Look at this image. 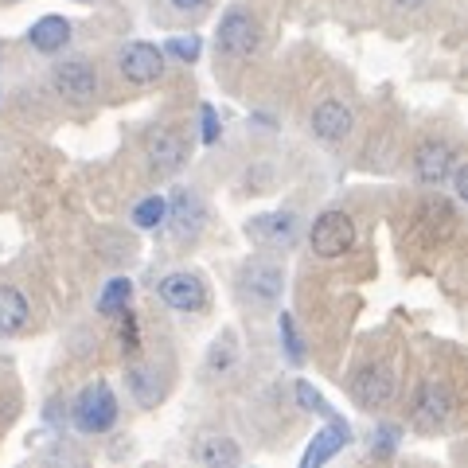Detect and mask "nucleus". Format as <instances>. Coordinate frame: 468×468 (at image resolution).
Wrapping results in <instances>:
<instances>
[{"mask_svg": "<svg viewBox=\"0 0 468 468\" xmlns=\"http://www.w3.org/2000/svg\"><path fill=\"white\" fill-rule=\"evenodd\" d=\"M129 297H133V282H129V277H113V282H106V289H101V297H98V313H106V316L122 313L129 304Z\"/></svg>", "mask_w": 468, "mask_h": 468, "instance_id": "412c9836", "label": "nucleus"}, {"mask_svg": "<svg viewBox=\"0 0 468 468\" xmlns=\"http://www.w3.org/2000/svg\"><path fill=\"white\" fill-rule=\"evenodd\" d=\"M313 254L316 258H344L351 246H356V223H351V215L344 211H324L313 223Z\"/></svg>", "mask_w": 468, "mask_h": 468, "instance_id": "7ed1b4c3", "label": "nucleus"}, {"mask_svg": "<svg viewBox=\"0 0 468 468\" xmlns=\"http://www.w3.org/2000/svg\"><path fill=\"white\" fill-rule=\"evenodd\" d=\"M160 51L172 55L176 63H196L199 51H203V39H199V36H172V39H168Z\"/></svg>", "mask_w": 468, "mask_h": 468, "instance_id": "5701e85b", "label": "nucleus"}, {"mask_svg": "<svg viewBox=\"0 0 468 468\" xmlns=\"http://www.w3.org/2000/svg\"><path fill=\"white\" fill-rule=\"evenodd\" d=\"M125 316H122V347L125 351H137L141 347V335H137V316L129 313V309H122Z\"/></svg>", "mask_w": 468, "mask_h": 468, "instance_id": "bb28decb", "label": "nucleus"}, {"mask_svg": "<svg viewBox=\"0 0 468 468\" xmlns=\"http://www.w3.org/2000/svg\"><path fill=\"white\" fill-rule=\"evenodd\" d=\"M246 234H250L254 242H261V246H289L292 234H297V218H292L289 211H282V215H258V218L246 223Z\"/></svg>", "mask_w": 468, "mask_h": 468, "instance_id": "4468645a", "label": "nucleus"}, {"mask_svg": "<svg viewBox=\"0 0 468 468\" xmlns=\"http://www.w3.org/2000/svg\"><path fill=\"white\" fill-rule=\"evenodd\" d=\"M277 328H282V344H285V359L292 363V367H304V344L297 335V324H292V316L282 313L277 316Z\"/></svg>", "mask_w": 468, "mask_h": 468, "instance_id": "4be33fe9", "label": "nucleus"}, {"mask_svg": "<svg viewBox=\"0 0 468 468\" xmlns=\"http://www.w3.org/2000/svg\"><path fill=\"white\" fill-rule=\"evenodd\" d=\"M0 51H5V48H0Z\"/></svg>", "mask_w": 468, "mask_h": 468, "instance_id": "2f4dec72", "label": "nucleus"}, {"mask_svg": "<svg viewBox=\"0 0 468 468\" xmlns=\"http://www.w3.org/2000/svg\"><path fill=\"white\" fill-rule=\"evenodd\" d=\"M452 414V394L445 383H430L426 390H421L418 399V418L426 421V426H445Z\"/></svg>", "mask_w": 468, "mask_h": 468, "instance_id": "f3484780", "label": "nucleus"}, {"mask_svg": "<svg viewBox=\"0 0 468 468\" xmlns=\"http://www.w3.org/2000/svg\"><path fill=\"white\" fill-rule=\"evenodd\" d=\"M117 67H122L125 82L133 86H149L156 82L160 75H165V51L153 48V43H125L122 55H117Z\"/></svg>", "mask_w": 468, "mask_h": 468, "instance_id": "20e7f679", "label": "nucleus"}, {"mask_svg": "<svg viewBox=\"0 0 468 468\" xmlns=\"http://www.w3.org/2000/svg\"><path fill=\"white\" fill-rule=\"evenodd\" d=\"M27 43H32L39 55H58L70 43V24L63 16H39L27 27Z\"/></svg>", "mask_w": 468, "mask_h": 468, "instance_id": "2eb2a0df", "label": "nucleus"}, {"mask_svg": "<svg viewBox=\"0 0 468 468\" xmlns=\"http://www.w3.org/2000/svg\"><path fill=\"white\" fill-rule=\"evenodd\" d=\"M27 324V301L20 289L0 285V335H16Z\"/></svg>", "mask_w": 468, "mask_h": 468, "instance_id": "a211bd4d", "label": "nucleus"}, {"mask_svg": "<svg viewBox=\"0 0 468 468\" xmlns=\"http://www.w3.org/2000/svg\"><path fill=\"white\" fill-rule=\"evenodd\" d=\"M394 5H402V8H421L426 0H394Z\"/></svg>", "mask_w": 468, "mask_h": 468, "instance_id": "7c9ffc66", "label": "nucleus"}, {"mask_svg": "<svg viewBox=\"0 0 468 468\" xmlns=\"http://www.w3.org/2000/svg\"><path fill=\"white\" fill-rule=\"evenodd\" d=\"M394 449H399V426H378L375 441H371V452L375 457H390Z\"/></svg>", "mask_w": 468, "mask_h": 468, "instance_id": "393cba45", "label": "nucleus"}, {"mask_svg": "<svg viewBox=\"0 0 468 468\" xmlns=\"http://www.w3.org/2000/svg\"><path fill=\"white\" fill-rule=\"evenodd\" d=\"M449 176H452V192H457V196L464 199V196H468V168H464V165H457V160H452Z\"/></svg>", "mask_w": 468, "mask_h": 468, "instance_id": "cd10ccee", "label": "nucleus"}, {"mask_svg": "<svg viewBox=\"0 0 468 468\" xmlns=\"http://www.w3.org/2000/svg\"><path fill=\"white\" fill-rule=\"evenodd\" d=\"M165 218H168V199L165 196H144L133 207V227H141V230L165 227Z\"/></svg>", "mask_w": 468, "mask_h": 468, "instance_id": "aec40b11", "label": "nucleus"}, {"mask_svg": "<svg viewBox=\"0 0 468 468\" xmlns=\"http://www.w3.org/2000/svg\"><path fill=\"white\" fill-rule=\"evenodd\" d=\"M261 43L258 32V20L242 8H230L223 20H218V32H215V51L227 55V58H250Z\"/></svg>", "mask_w": 468, "mask_h": 468, "instance_id": "f03ea898", "label": "nucleus"}, {"mask_svg": "<svg viewBox=\"0 0 468 468\" xmlns=\"http://www.w3.org/2000/svg\"><path fill=\"white\" fill-rule=\"evenodd\" d=\"M324 421H328V426L313 437V445L304 449V457H301V464H304V468L324 464V461H332L344 445H351V426H347V421H344L340 414H332V418H324Z\"/></svg>", "mask_w": 468, "mask_h": 468, "instance_id": "1a4fd4ad", "label": "nucleus"}, {"mask_svg": "<svg viewBox=\"0 0 468 468\" xmlns=\"http://www.w3.org/2000/svg\"><path fill=\"white\" fill-rule=\"evenodd\" d=\"M165 223H172V230L180 234V239H196L203 230V223H207V207H203V199L192 192V187H180V192L168 199Z\"/></svg>", "mask_w": 468, "mask_h": 468, "instance_id": "0eeeda50", "label": "nucleus"}, {"mask_svg": "<svg viewBox=\"0 0 468 468\" xmlns=\"http://www.w3.org/2000/svg\"><path fill=\"white\" fill-rule=\"evenodd\" d=\"M390 394H394V371L383 367V363H378V367H363L356 375V383H351V399H356L363 410L390 402Z\"/></svg>", "mask_w": 468, "mask_h": 468, "instance_id": "9d476101", "label": "nucleus"}, {"mask_svg": "<svg viewBox=\"0 0 468 468\" xmlns=\"http://www.w3.org/2000/svg\"><path fill=\"white\" fill-rule=\"evenodd\" d=\"M149 160H153V168L156 172H176L187 160V144L184 137L176 133V129H153L149 133Z\"/></svg>", "mask_w": 468, "mask_h": 468, "instance_id": "ddd939ff", "label": "nucleus"}, {"mask_svg": "<svg viewBox=\"0 0 468 468\" xmlns=\"http://www.w3.org/2000/svg\"><path fill=\"white\" fill-rule=\"evenodd\" d=\"M203 282L196 273H187V270H176L168 277H160V301L168 304V309L176 313H196L199 304H203Z\"/></svg>", "mask_w": 468, "mask_h": 468, "instance_id": "6e6552de", "label": "nucleus"}, {"mask_svg": "<svg viewBox=\"0 0 468 468\" xmlns=\"http://www.w3.org/2000/svg\"><path fill=\"white\" fill-rule=\"evenodd\" d=\"M70 421H75L79 433H106L117 421V399H113L110 383L98 378V383L86 387L75 399V406H70Z\"/></svg>", "mask_w": 468, "mask_h": 468, "instance_id": "f257e3e1", "label": "nucleus"}, {"mask_svg": "<svg viewBox=\"0 0 468 468\" xmlns=\"http://www.w3.org/2000/svg\"><path fill=\"white\" fill-rule=\"evenodd\" d=\"M172 5L180 8V12H196V8H203V5H207V0H172Z\"/></svg>", "mask_w": 468, "mask_h": 468, "instance_id": "c756f323", "label": "nucleus"}, {"mask_svg": "<svg viewBox=\"0 0 468 468\" xmlns=\"http://www.w3.org/2000/svg\"><path fill=\"white\" fill-rule=\"evenodd\" d=\"M227 363H230V347H227V344L215 347V351H211V367H227Z\"/></svg>", "mask_w": 468, "mask_h": 468, "instance_id": "c85d7f7f", "label": "nucleus"}, {"mask_svg": "<svg viewBox=\"0 0 468 468\" xmlns=\"http://www.w3.org/2000/svg\"><path fill=\"white\" fill-rule=\"evenodd\" d=\"M351 125H356V113H351L347 101L328 98L313 110V133L320 141H344L351 133Z\"/></svg>", "mask_w": 468, "mask_h": 468, "instance_id": "9b49d317", "label": "nucleus"}, {"mask_svg": "<svg viewBox=\"0 0 468 468\" xmlns=\"http://www.w3.org/2000/svg\"><path fill=\"white\" fill-rule=\"evenodd\" d=\"M282 289H285V273L277 261L270 258H250L242 266V292L258 304H273L282 301Z\"/></svg>", "mask_w": 468, "mask_h": 468, "instance_id": "39448f33", "label": "nucleus"}, {"mask_svg": "<svg viewBox=\"0 0 468 468\" xmlns=\"http://www.w3.org/2000/svg\"><path fill=\"white\" fill-rule=\"evenodd\" d=\"M199 117H203V144L211 149L218 141V133H223V125H218V113H215V106H207V101L199 106Z\"/></svg>", "mask_w": 468, "mask_h": 468, "instance_id": "a878e982", "label": "nucleus"}, {"mask_svg": "<svg viewBox=\"0 0 468 468\" xmlns=\"http://www.w3.org/2000/svg\"><path fill=\"white\" fill-rule=\"evenodd\" d=\"M292 394H297V402L309 410V414H320V418H332V414H335V410L324 402V394H320L313 383H304V378L297 383V390H292Z\"/></svg>", "mask_w": 468, "mask_h": 468, "instance_id": "b1692460", "label": "nucleus"}, {"mask_svg": "<svg viewBox=\"0 0 468 468\" xmlns=\"http://www.w3.org/2000/svg\"><path fill=\"white\" fill-rule=\"evenodd\" d=\"M452 160H457V153H452L445 141H426V144L418 149V156H414L418 180H421V184H445Z\"/></svg>", "mask_w": 468, "mask_h": 468, "instance_id": "f8f14e48", "label": "nucleus"}, {"mask_svg": "<svg viewBox=\"0 0 468 468\" xmlns=\"http://www.w3.org/2000/svg\"><path fill=\"white\" fill-rule=\"evenodd\" d=\"M129 394H133L141 406H156L160 394H165L156 367H133V371H129Z\"/></svg>", "mask_w": 468, "mask_h": 468, "instance_id": "6ab92c4d", "label": "nucleus"}, {"mask_svg": "<svg viewBox=\"0 0 468 468\" xmlns=\"http://www.w3.org/2000/svg\"><path fill=\"white\" fill-rule=\"evenodd\" d=\"M192 457L199 464H207V468H234V464L242 461V452H239V445H234L230 437L203 433L199 441H196V449H192Z\"/></svg>", "mask_w": 468, "mask_h": 468, "instance_id": "dca6fc26", "label": "nucleus"}, {"mask_svg": "<svg viewBox=\"0 0 468 468\" xmlns=\"http://www.w3.org/2000/svg\"><path fill=\"white\" fill-rule=\"evenodd\" d=\"M51 86L67 101H90L98 94V70L86 63V58H67V63L55 67Z\"/></svg>", "mask_w": 468, "mask_h": 468, "instance_id": "423d86ee", "label": "nucleus"}]
</instances>
